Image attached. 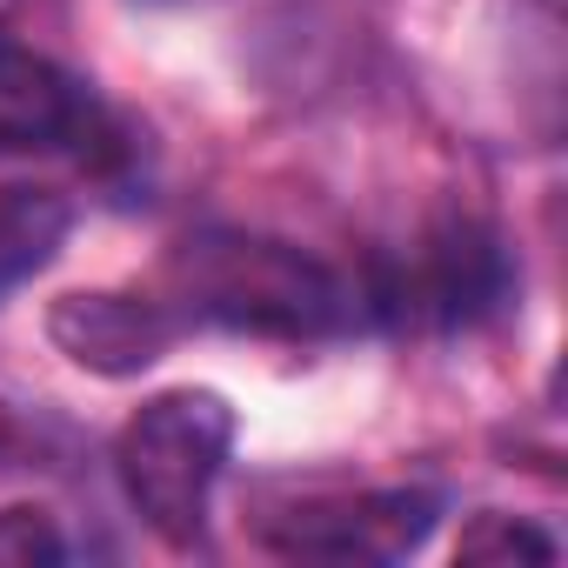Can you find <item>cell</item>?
Returning a JSON list of instances; mask_svg holds the SVG:
<instances>
[{
	"mask_svg": "<svg viewBox=\"0 0 568 568\" xmlns=\"http://www.w3.org/2000/svg\"><path fill=\"white\" fill-rule=\"evenodd\" d=\"M227 448H234V408L214 388H168V395L141 402L128 415V428L114 435L121 495L168 548L201 541Z\"/></svg>",
	"mask_w": 568,
	"mask_h": 568,
	"instance_id": "cell-2",
	"label": "cell"
},
{
	"mask_svg": "<svg viewBox=\"0 0 568 568\" xmlns=\"http://www.w3.org/2000/svg\"><path fill=\"white\" fill-rule=\"evenodd\" d=\"M508 288H515V274H508L501 241L488 227H475V221H442L408 274H382L368 308H382L395 322L468 328V322L495 315L508 302Z\"/></svg>",
	"mask_w": 568,
	"mask_h": 568,
	"instance_id": "cell-3",
	"label": "cell"
},
{
	"mask_svg": "<svg viewBox=\"0 0 568 568\" xmlns=\"http://www.w3.org/2000/svg\"><path fill=\"white\" fill-rule=\"evenodd\" d=\"M174 281L187 315L274 342H322L362 315V295L328 261L267 234H194L174 254Z\"/></svg>",
	"mask_w": 568,
	"mask_h": 568,
	"instance_id": "cell-1",
	"label": "cell"
},
{
	"mask_svg": "<svg viewBox=\"0 0 568 568\" xmlns=\"http://www.w3.org/2000/svg\"><path fill=\"white\" fill-rule=\"evenodd\" d=\"M74 227L68 194L54 187H0V295H14L21 281H34Z\"/></svg>",
	"mask_w": 568,
	"mask_h": 568,
	"instance_id": "cell-7",
	"label": "cell"
},
{
	"mask_svg": "<svg viewBox=\"0 0 568 568\" xmlns=\"http://www.w3.org/2000/svg\"><path fill=\"white\" fill-rule=\"evenodd\" d=\"M101 128L88 88L48 54L0 41V154H74Z\"/></svg>",
	"mask_w": 568,
	"mask_h": 568,
	"instance_id": "cell-6",
	"label": "cell"
},
{
	"mask_svg": "<svg viewBox=\"0 0 568 568\" xmlns=\"http://www.w3.org/2000/svg\"><path fill=\"white\" fill-rule=\"evenodd\" d=\"M174 315L148 295H114V288H88V295H61L48 308V335L54 348L88 368V375H141L174 348Z\"/></svg>",
	"mask_w": 568,
	"mask_h": 568,
	"instance_id": "cell-5",
	"label": "cell"
},
{
	"mask_svg": "<svg viewBox=\"0 0 568 568\" xmlns=\"http://www.w3.org/2000/svg\"><path fill=\"white\" fill-rule=\"evenodd\" d=\"M435 528V495L428 488H382L355 501H315L267 528L274 555L295 561H402L428 541Z\"/></svg>",
	"mask_w": 568,
	"mask_h": 568,
	"instance_id": "cell-4",
	"label": "cell"
},
{
	"mask_svg": "<svg viewBox=\"0 0 568 568\" xmlns=\"http://www.w3.org/2000/svg\"><path fill=\"white\" fill-rule=\"evenodd\" d=\"M462 561H555V535H541L535 521L515 515H475L455 541Z\"/></svg>",
	"mask_w": 568,
	"mask_h": 568,
	"instance_id": "cell-8",
	"label": "cell"
},
{
	"mask_svg": "<svg viewBox=\"0 0 568 568\" xmlns=\"http://www.w3.org/2000/svg\"><path fill=\"white\" fill-rule=\"evenodd\" d=\"M68 561V541L54 515L41 508H0V568H54Z\"/></svg>",
	"mask_w": 568,
	"mask_h": 568,
	"instance_id": "cell-9",
	"label": "cell"
}]
</instances>
